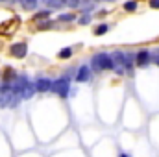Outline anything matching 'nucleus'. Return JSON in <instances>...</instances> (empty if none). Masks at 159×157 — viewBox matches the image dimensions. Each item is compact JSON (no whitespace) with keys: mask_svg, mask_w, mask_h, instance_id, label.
<instances>
[{"mask_svg":"<svg viewBox=\"0 0 159 157\" xmlns=\"http://www.w3.org/2000/svg\"><path fill=\"white\" fill-rule=\"evenodd\" d=\"M50 15V11H39V13H35V19L39 20V19H46Z\"/></svg>","mask_w":159,"mask_h":157,"instance_id":"13","label":"nucleus"},{"mask_svg":"<svg viewBox=\"0 0 159 157\" xmlns=\"http://www.w3.org/2000/svg\"><path fill=\"white\" fill-rule=\"evenodd\" d=\"M91 78V69L89 67H80L78 69V74H76V81H87V79Z\"/></svg>","mask_w":159,"mask_h":157,"instance_id":"7","label":"nucleus"},{"mask_svg":"<svg viewBox=\"0 0 159 157\" xmlns=\"http://www.w3.org/2000/svg\"><path fill=\"white\" fill-rule=\"evenodd\" d=\"M106 2H111V0H106Z\"/></svg>","mask_w":159,"mask_h":157,"instance_id":"17","label":"nucleus"},{"mask_svg":"<svg viewBox=\"0 0 159 157\" xmlns=\"http://www.w3.org/2000/svg\"><path fill=\"white\" fill-rule=\"evenodd\" d=\"M52 85H54V81L50 78H37L35 79V89H37L39 92H48V91H52Z\"/></svg>","mask_w":159,"mask_h":157,"instance_id":"5","label":"nucleus"},{"mask_svg":"<svg viewBox=\"0 0 159 157\" xmlns=\"http://www.w3.org/2000/svg\"><path fill=\"white\" fill-rule=\"evenodd\" d=\"M150 7H154V9H159V0H150Z\"/></svg>","mask_w":159,"mask_h":157,"instance_id":"15","label":"nucleus"},{"mask_svg":"<svg viewBox=\"0 0 159 157\" xmlns=\"http://www.w3.org/2000/svg\"><path fill=\"white\" fill-rule=\"evenodd\" d=\"M0 2H13V0H0Z\"/></svg>","mask_w":159,"mask_h":157,"instance_id":"16","label":"nucleus"},{"mask_svg":"<svg viewBox=\"0 0 159 157\" xmlns=\"http://www.w3.org/2000/svg\"><path fill=\"white\" fill-rule=\"evenodd\" d=\"M150 61H152V54H150L148 50H141V52L135 54V65H139V67H146Z\"/></svg>","mask_w":159,"mask_h":157,"instance_id":"4","label":"nucleus"},{"mask_svg":"<svg viewBox=\"0 0 159 157\" xmlns=\"http://www.w3.org/2000/svg\"><path fill=\"white\" fill-rule=\"evenodd\" d=\"M107 30H109V24H100L94 28V35H104V34H107Z\"/></svg>","mask_w":159,"mask_h":157,"instance_id":"10","label":"nucleus"},{"mask_svg":"<svg viewBox=\"0 0 159 157\" xmlns=\"http://www.w3.org/2000/svg\"><path fill=\"white\" fill-rule=\"evenodd\" d=\"M89 22H91V15H85L80 19V24H89Z\"/></svg>","mask_w":159,"mask_h":157,"instance_id":"14","label":"nucleus"},{"mask_svg":"<svg viewBox=\"0 0 159 157\" xmlns=\"http://www.w3.org/2000/svg\"><path fill=\"white\" fill-rule=\"evenodd\" d=\"M26 52H28V44H26V43H15V44H11V48H9V54H11L13 57H17V59L24 57Z\"/></svg>","mask_w":159,"mask_h":157,"instance_id":"3","label":"nucleus"},{"mask_svg":"<svg viewBox=\"0 0 159 157\" xmlns=\"http://www.w3.org/2000/svg\"><path fill=\"white\" fill-rule=\"evenodd\" d=\"M19 2L24 9H35L37 7V0H19Z\"/></svg>","mask_w":159,"mask_h":157,"instance_id":"8","label":"nucleus"},{"mask_svg":"<svg viewBox=\"0 0 159 157\" xmlns=\"http://www.w3.org/2000/svg\"><path fill=\"white\" fill-rule=\"evenodd\" d=\"M37 89H35V83H30L28 79L24 81V85H22V89H20V94H22V98H32V94L35 92Z\"/></svg>","mask_w":159,"mask_h":157,"instance_id":"6","label":"nucleus"},{"mask_svg":"<svg viewBox=\"0 0 159 157\" xmlns=\"http://www.w3.org/2000/svg\"><path fill=\"white\" fill-rule=\"evenodd\" d=\"M91 67L94 69V70H111V69H115V61H113V56H109V54H96V56H93V59H91Z\"/></svg>","mask_w":159,"mask_h":157,"instance_id":"1","label":"nucleus"},{"mask_svg":"<svg viewBox=\"0 0 159 157\" xmlns=\"http://www.w3.org/2000/svg\"><path fill=\"white\" fill-rule=\"evenodd\" d=\"M72 56V48H61L59 50V54H57V57L59 59H69Z\"/></svg>","mask_w":159,"mask_h":157,"instance_id":"9","label":"nucleus"},{"mask_svg":"<svg viewBox=\"0 0 159 157\" xmlns=\"http://www.w3.org/2000/svg\"><path fill=\"white\" fill-rule=\"evenodd\" d=\"M69 89H70L69 78L61 76V78L54 79V85H52V92H56L57 96H61V98H67V96H69Z\"/></svg>","mask_w":159,"mask_h":157,"instance_id":"2","label":"nucleus"},{"mask_svg":"<svg viewBox=\"0 0 159 157\" xmlns=\"http://www.w3.org/2000/svg\"><path fill=\"white\" fill-rule=\"evenodd\" d=\"M124 9H126V11H135V9H137V0L126 2V4H124Z\"/></svg>","mask_w":159,"mask_h":157,"instance_id":"11","label":"nucleus"},{"mask_svg":"<svg viewBox=\"0 0 159 157\" xmlns=\"http://www.w3.org/2000/svg\"><path fill=\"white\" fill-rule=\"evenodd\" d=\"M57 19H59V20H65V22H70V20H74L76 17H74L72 13H63V15H59Z\"/></svg>","mask_w":159,"mask_h":157,"instance_id":"12","label":"nucleus"}]
</instances>
